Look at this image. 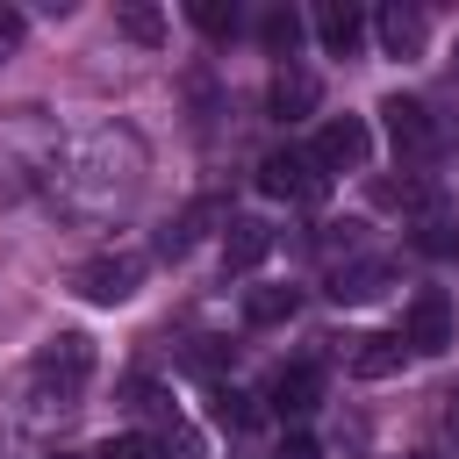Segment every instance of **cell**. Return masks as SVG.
<instances>
[{
    "mask_svg": "<svg viewBox=\"0 0 459 459\" xmlns=\"http://www.w3.org/2000/svg\"><path fill=\"white\" fill-rule=\"evenodd\" d=\"M416 251H430V258H452V251H459V222H452V215H430V222L416 230Z\"/></svg>",
    "mask_w": 459,
    "mask_h": 459,
    "instance_id": "ffe728a7",
    "label": "cell"
},
{
    "mask_svg": "<svg viewBox=\"0 0 459 459\" xmlns=\"http://www.w3.org/2000/svg\"><path fill=\"white\" fill-rule=\"evenodd\" d=\"M308 158H316L323 172H366V158H373V129H366L359 115H330V122L316 129Z\"/></svg>",
    "mask_w": 459,
    "mask_h": 459,
    "instance_id": "277c9868",
    "label": "cell"
},
{
    "mask_svg": "<svg viewBox=\"0 0 459 459\" xmlns=\"http://www.w3.org/2000/svg\"><path fill=\"white\" fill-rule=\"evenodd\" d=\"M136 287H143V251H100V258H86V265L72 273V294L93 301V308L129 301Z\"/></svg>",
    "mask_w": 459,
    "mask_h": 459,
    "instance_id": "3957f363",
    "label": "cell"
},
{
    "mask_svg": "<svg viewBox=\"0 0 459 459\" xmlns=\"http://www.w3.org/2000/svg\"><path fill=\"white\" fill-rule=\"evenodd\" d=\"M316 43H323L330 57H359V43H366V14H359L351 0H323V7H316Z\"/></svg>",
    "mask_w": 459,
    "mask_h": 459,
    "instance_id": "ba28073f",
    "label": "cell"
},
{
    "mask_svg": "<svg viewBox=\"0 0 459 459\" xmlns=\"http://www.w3.org/2000/svg\"><path fill=\"white\" fill-rule=\"evenodd\" d=\"M100 459H158V445L129 430V437H108V445H100Z\"/></svg>",
    "mask_w": 459,
    "mask_h": 459,
    "instance_id": "44dd1931",
    "label": "cell"
},
{
    "mask_svg": "<svg viewBox=\"0 0 459 459\" xmlns=\"http://www.w3.org/2000/svg\"><path fill=\"white\" fill-rule=\"evenodd\" d=\"M265 251H273V230L258 215H237L222 230V273H251V265H265Z\"/></svg>",
    "mask_w": 459,
    "mask_h": 459,
    "instance_id": "30bf717a",
    "label": "cell"
},
{
    "mask_svg": "<svg viewBox=\"0 0 459 459\" xmlns=\"http://www.w3.org/2000/svg\"><path fill=\"white\" fill-rule=\"evenodd\" d=\"M387 280H394V265H387V258H351V265H337V273H330V301H373Z\"/></svg>",
    "mask_w": 459,
    "mask_h": 459,
    "instance_id": "4fadbf2b",
    "label": "cell"
},
{
    "mask_svg": "<svg viewBox=\"0 0 459 459\" xmlns=\"http://www.w3.org/2000/svg\"><path fill=\"white\" fill-rule=\"evenodd\" d=\"M373 36H380V50L387 57H423V36H430V22H423V7H380L373 14Z\"/></svg>",
    "mask_w": 459,
    "mask_h": 459,
    "instance_id": "9c48e42d",
    "label": "cell"
},
{
    "mask_svg": "<svg viewBox=\"0 0 459 459\" xmlns=\"http://www.w3.org/2000/svg\"><path fill=\"white\" fill-rule=\"evenodd\" d=\"M208 409H215V423H222V430H251V423H258V409H251V394H244V387H215V394H208Z\"/></svg>",
    "mask_w": 459,
    "mask_h": 459,
    "instance_id": "ac0fdd59",
    "label": "cell"
},
{
    "mask_svg": "<svg viewBox=\"0 0 459 459\" xmlns=\"http://www.w3.org/2000/svg\"><path fill=\"white\" fill-rule=\"evenodd\" d=\"M445 402H452V423H459V387H452V394H445Z\"/></svg>",
    "mask_w": 459,
    "mask_h": 459,
    "instance_id": "cb8c5ba5",
    "label": "cell"
},
{
    "mask_svg": "<svg viewBox=\"0 0 459 459\" xmlns=\"http://www.w3.org/2000/svg\"><path fill=\"white\" fill-rule=\"evenodd\" d=\"M115 29H122L129 43H143V50H158V43H165V14H158V7H143V0L115 7Z\"/></svg>",
    "mask_w": 459,
    "mask_h": 459,
    "instance_id": "9a60e30c",
    "label": "cell"
},
{
    "mask_svg": "<svg viewBox=\"0 0 459 459\" xmlns=\"http://www.w3.org/2000/svg\"><path fill=\"white\" fill-rule=\"evenodd\" d=\"M380 115H387V136H394V151H409V158H430V151H437V122H430V108H423V100H409V93H387V100H380Z\"/></svg>",
    "mask_w": 459,
    "mask_h": 459,
    "instance_id": "8992f818",
    "label": "cell"
},
{
    "mask_svg": "<svg viewBox=\"0 0 459 459\" xmlns=\"http://www.w3.org/2000/svg\"><path fill=\"white\" fill-rule=\"evenodd\" d=\"M86 380H93V337L86 330H57L29 351V402L36 416H65L86 402Z\"/></svg>",
    "mask_w": 459,
    "mask_h": 459,
    "instance_id": "6da1fadb",
    "label": "cell"
},
{
    "mask_svg": "<svg viewBox=\"0 0 459 459\" xmlns=\"http://www.w3.org/2000/svg\"><path fill=\"white\" fill-rule=\"evenodd\" d=\"M416 459H423V452H416Z\"/></svg>",
    "mask_w": 459,
    "mask_h": 459,
    "instance_id": "d4e9b609",
    "label": "cell"
},
{
    "mask_svg": "<svg viewBox=\"0 0 459 459\" xmlns=\"http://www.w3.org/2000/svg\"><path fill=\"white\" fill-rule=\"evenodd\" d=\"M265 108H273L280 122H301V115L316 108V72H301V65H280V72H273V86H265Z\"/></svg>",
    "mask_w": 459,
    "mask_h": 459,
    "instance_id": "7c38bea8",
    "label": "cell"
},
{
    "mask_svg": "<svg viewBox=\"0 0 459 459\" xmlns=\"http://www.w3.org/2000/svg\"><path fill=\"white\" fill-rule=\"evenodd\" d=\"M22 36H29V22H22L14 7H0V57H7V50H22Z\"/></svg>",
    "mask_w": 459,
    "mask_h": 459,
    "instance_id": "7402d4cb",
    "label": "cell"
},
{
    "mask_svg": "<svg viewBox=\"0 0 459 459\" xmlns=\"http://www.w3.org/2000/svg\"><path fill=\"white\" fill-rule=\"evenodd\" d=\"M402 359H409L402 330H373V337H351V373H359V380H387V373H402Z\"/></svg>",
    "mask_w": 459,
    "mask_h": 459,
    "instance_id": "8fae6325",
    "label": "cell"
},
{
    "mask_svg": "<svg viewBox=\"0 0 459 459\" xmlns=\"http://www.w3.org/2000/svg\"><path fill=\"white\" fill-rule=\"evenodd\" d=\"M316 402H323V373H316L308 359L280 366V373H273V387H265V409H273V416H308Z\"/></svg>",
    "mask_w": 459,
    "mask_h": 459,
    "instance_id": "52a82bcc",
    "label": "cell"
},
{
    "mask_svg": "<svg viewBox=\"0 0 459 459\" xmlns=\"http://www.w3.org/2000/svg\"><path fill=\"white\" fill-rule=\"evenodd\" d=\"M258 43L280 57V65H294V43H301V14H287V7H273L265 22H258Z\"/></svg>",
    "mask_w": 459,
    "mask_h": 459,
    "instance_id": "e0dca14e",
    "label": "cell"
},
{
    "mask_svg": "<svg viewBox=\"0 0 459 459\" xmlns=\"http://www.w3.org/2000/svg\"><path fill=\"white\" fill-rule=\"evenodd\" d=\"M280 459H323V452H316V437H301V430H294V437L280 445Z\"/></svg>",
    "mask_w": 459,
    "mask_h": 459,
    "instance_id": "603a6c76",
    "label": "cell"
},
{
    "mask_svg": "<svg viewBox=\"0 0 459 459\" xmlns=\"http://www.w3.org/2000/svg\"><path fill=\"white\" fill-rule=\"evenodd\" d=\"M186 22H194L201 36H237V7H230V0H194Z\"/></svg>",
    "mask_w": 459,
    "mask_h": 459,
    "instance_id": "d6986e66",
    "label": "cell"
},
{
    "mask_svg": "<svg viewBox=\"0 0 459 459\" xmlns=\"http://www.w3.org/2000/svg\"><path fill=\"white\" fill-rule=\"evenodd\" d=\"M215 215H222V201H194V208H186V215H179V222L158 237V251H165V258H186V251H194V237H201Z\"/></svg>",
    "mask_w": 459,
    "mask_h": 459,
    "instance_id": "5bb4252c",
    "label": "cell"
},
{
    "mask_svg": "<svg viewBox=\"0 0 459 459\" xmlns=\"http://www.w3.org/2000/svg\"><path fill=\"white\" fill-rule=\"evenodd\" d=\"M294 301H301L294 287H251V294H244V323H258V330H265V323H287Z\"/></svg>",
    "mask_w": 459,
    "mask_h": 459,
    "instance_id": "2e32d148",
    "label": "cell"
},
{
    "mask_svg": "<svg viewBox=\"0 0 459 459\" xmlns=\"http://www.w3.org/2000/svg\"><path fill=\"white\" fill-rule=\"evenodd\" d=\"M402 344H409V351H423V359H437V351L452 344V301H445L437 287H423V294L409 301V323H402Z\"/></svg>",
    "mask_w": 459,
    "mask_h": 459,
    "instance_id": "5b68a950",
    "label": "cell"
},
{
    "mask_svg": "<svg viewBox=\"0 0 459 459\" xmlns=\"http://www.w3.org/2000/svg\"><path fill=\"white\" fill-rule=\"evenodd\" d=\"M258 194H273V201H323V194H330V172H323L308 151L280 143V151L258 158Z\"/></svg>",
    "mask_w": 459,
    "mask_h": 459,
    "instance_id": "7a4b0ae2",
    "label": "cell"
}]
</instances>
